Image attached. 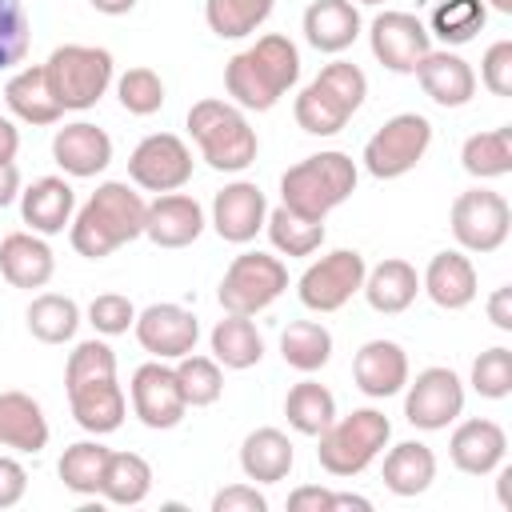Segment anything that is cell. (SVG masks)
<instances>
[{"mask_svg":"<svg viewBox=\"0 0 512 512\" xmlns=\"http://www.w3.org/2000/svg\"><path fill=\"white\" fill-rule=\"evenodd\" d=\"M64 388H68L72 416L84 432L108 436L124 424L128 400H124V388L116 384V352L104 340H80L68 352Z\"/></svg>","mask_w":512,"mask_h":512,"instance_id":"obj_1","label":"cell"},{"mask_svg":"<svg viewBox=\"0 0 512 512\" xmlns=\"http://www.w3.org/2000/svg\"><path fill=\"white\" fill-rule=\"evenodd\" d=\"M296 80H300V48L280 32L260 36L256 44H248L244 52H236L224 64V88H228L232 104L244 112L276 108V100Z\"/></svg>","mask_w":512,"mask_h":512,"instance_id":"obj_2","label":"cell"},{"mask_svg":"<svg viewBox=\"0 0 512 512\" xmlns=\"http://www.w3.org/2000/svg\"><path fill=\"white\" fill-rule=\"evenodd\" d=\"M144 208L148 200L136 188H128L124 180H104L72 216L68 240L84 260H104L144 236Z\"/></svg>","mask_w":512,"mask_h":512,"instance_id":"obj_3","label":"cell"},{"mask_svg":"<svg viewBox=\"0 0 512 512\" xmlns=\"http://www.w3.org/2000/svg\"><path fill=\"white\" fill-rule=\"evenodd\" d=\"M352 192H356V164L336 148L304 156L280 176V204L304 220H324Z\"/></svg>","mask_w":512,"mask_h":512,"instance_id":"obj_4","label":"cell"},{"mask_svg":"<svg viewBox=\"0 0 512 512\" xmlns=\"http://www.w3.org/2000/svg\"><path fill=\"white\" fill-rule=\"evenodd\" d=\"M368 96V76L352 60H332L296 96L292 116L308 136H336Z\"/></svg>","mask_w":512,"mask_h":512,"instance_id":"obj_5","label":"cell"},{"mask_svg":"<svg viewBox=\"0 0 512 512\" xmlns=\"http://www.w3.org/2000/svg\"><path fill=\"white\" fill-rule=\"evenodd\" d=\"M188 132H192L200 156L216 172H244L260 152L256 128L248 124L244 108H236L232 100H216V96L196 100L188 108Z\"/></svg>","mask_w":512,"mask_h":512,"instance_id":"obj_6","label":"cell"},{"mask_svg":"<svg viewBox=\"0 0 512 512\" xmlns=\"http://www.w3.org/2000/svg\"><path fill=\"white\" fill-rule=\"evenodd\" d=\"M48 92L64 112H88L116 80V60L108 48L96 44H60L44 60Z\"/></svg>","mask_w":512,"mask_h":512,"instance_id":"obj_7","label":"cell"},{"mask_svg":"<svg viewBox=\"0 0 512 512\" xmlns=\"http://www.w3.org/2000/svg\"><path fill=\"white\" fill-rule=\"evenodd\" d=\"M388 436H392V420H388L380 408H356V412H348V416H336V420L316 436V440H320L316 460H320V468H324L328 476L348 480V476H360V472L384 452Z\"/></svg>","mask_w":512,"mask_h":512,"instance_id":"obj_8","label":"cell"},{"mask_svg":"<svg viewBox=\"0 0 512 512\" xmlns=\"http://www.w3.org/2000/svg\"><path fill=\"white\" fill-rule=\"evenodd\" d=\"M288 292V268L280 256L268 252H240L220 280V308L232 316H256L264 308H272L280 296Z\"/></svg>","mask_w":512,"mask_h":512,"instance_id":"obj_9","label":"cell"},{"mask_svg":"<svg viewBox=\"0 0 512 512\" xmlns=\"http://www.w3.org/2000/svg\"><path fill=\"white\" fill-rule=\"evenodd\" d=\"M428 144H432V124H428V116H420V112H400V116L384 120V128H376V132L368 136L360 160H364L368 176H376V180H400V176H408V172L424 160Z\"/></svg>","mask_w":512,"mask_h":512,"instance_id":"obj_10","label":"cell"},{"mask_svg":"<svg viewBox=\"0 0 512 512\" xmlns=\"http://www.w3.org/2000/svg\"><path fill=\"white\" fill-rule=\"evenodd\" d=\"M448 224H452V236H456L460 252L488 256V252L504 248V240L512 232V208L492 188H468L452 200Z\"/></svg>","mask_w":512,"mask_h":512,"instance_id":"obj_11","label":"cell"},{"mask_svg":"<svg viewBox=\"0 0 512 512\" xmlns=\"http://www.w3.org/2000/svg\"><path fill=\"white\" fill-rule=\"evenodd\" d=\"M364 272L368 264L356 248H336L304 268V276L296 280V296L308 312H340L360 292Z\"/></svg>","mask_w":512,"mask_h":512,"instance_id":"obj_12","label":"cell"},{"mask_svg":"<svg viewBox=\"0 0 512 512\" xmlns=\"http://www.w3.org/2000/svg\"><path fill=\"white\" fill-rule=\"evenodd\" d=\"M404 388V420L420 432H440L464 412V380L444 364L416 372V380H408Z\"/></svg>","mask_w":512,"mask_h":512,"instance_id":"obj_13","label":"cell"},{"mask_svg":"<svg viewBox=\"0 0 512 512\" xmlns=\"http://www.w3.org/2000/svg\"><path fill=\"white\" fill-rule=\"evenodd\" d=\"M192 148L176 132H152L144 136L128 156V176L144 192H180L192 180Z\"/></svg>","mask_w":512,"mask_h":512,"instance_id":"obj_14","label":"cell"},{"mask_svg":"<svg viewBox=\"0 0 512 512\" xmlns=\"http://www.w3.org/2000/svg\"><path fill=\"white\" fill-rule=\"evenodd\" d=\"M128 396H132V412L144 428L152 432H168L184 420L188 404H184V392H180V380H176V368H168L164 360H148L132 372V384H128Z\"/></svg>","mask_w":512,"mask_h":512,"instance_id":"obj_15","label":"cell"},{"mask_svg":"<svg viewBox=\"0 0 512 512\" xmlns=\"http://www.w3.org/2000/svg\"><path fill=\"white\" fill-rule=\"evenodd\" d=\"M368 44H372V56L400 76H412L416 64L432 52V36L424 20L412 12H380L368 28Z\"/></svg>","mask_w":512,"mask_h":512,"instance_id":"obj_16","label":"cell"},{"mask_svg":"<svg viewBox=\"0 0 512 512\" xmlns=\"http://www.w3.org/2000/svg\"><path fill=\"white\" fill-rule=\"evenodd\" d=\"M132 332H136L140 348L152 352V360H180V356L196 352L200 320L184 304H168L164 300V304H148L144 312H136Z\"/></svg>","mask_w":512,"mask_h":512,"instance_id":"obj_17","label":"cell"},{"mask_svg":"<svg viewBox=\"0 0 512 512\" xmlns=\"http://www.w3.org/2000/svg\"><path fill=\"white\" fill-rule=\"evenodd\" d=\"M268 220V200L260 184L252 180H232L212 196V228L228 244H248Z\"/></svg>","mask_w":512,"mask_h":512,"instance_id":"obj_18","label":"cell"},{"mask_svg":"<svg viewBox=\"0 0 512 512\" xmlns=\"http://www.w3.org/2000/svg\"><path fill=\"white\" fill-rule=\"evenodd\" d=\"M204 232V208L188 192H160L144 208V236L156 248H188Z\"/></svg>","mask_w":512,"mask_h":512,"instance_id":"obj_19","label":"cell"},{"mask_svg":"<svg viewBox=\"0 0 512 512\" xmlns=\"http://www.w3.org/2000/svg\"><path fill=\"white\" fill-rule=\"evenodd\" d=\"M52 160L60 164V172L88 180L100 176L112 164V136L88 120H72L64 128H56L52 136Z\"/></svg>","mask_w":512,"mask_h":512,"instance_id":"obj_20","label":"cell"},{"mask_svg":"<svg viewBox=\"0 0 512 512\" xmlns=\"http://www.w3.org/2000/svg\"><path fill=\"white\" fill-rule=\"evenodd\" d=\"M448 456L464 476H492L508 456V432L496 420L472 416V420L456 424V432L448 440Z\"/></svg>","mask_w":512,"mask_h":512,"instance_id":"obj_21","label":"cell"},{"mask_svg":"<svg viewBox=\"0 0 512 512\" xmlns=\"http://www.w3.org/2000/svg\"><path fill=\"white\" fill-rule=\"evenodd\" d=\"M424 88V96L440 108H464L472 96H476V72L472 64L460 56V52H448V48H432L416 72H412Z\"/></svg>","mask_w":512,"mask_h":512,"instance_id":"obj_22","label":"cell"},{"mask_svg":"<svg viewBox=\"0 0 512 512\" xmlns=\"http://www.w3.org/2000/svg\"><path fill=\"white\" fill-rule=\"evenodd\" d=\"M352 380L364 396L388 400L408 384V352L396 340H368L352 356Z\"/></svg>","mask_w":512,"mask_h":512,"instance_id":"obj_23","label":"cell"},{"mask_svg":"<svg viewBox=\"0 0 512 512\" xmlns=\"http://www.w3.org/2000/svg\"><path fill=\"white\" fill-rule=\"evenodd\" d=\"M76 192L64 176H40L28 188H20V216L36 236H56L72 224Z\"/></svg>","mask_w":512,"mask_h":512,"instance_id":"obj_24","label":"cell"},{"mask_svg":"<svg viewBox=\"0 0 512 512\" xmlns=\"http://www.w3.org/2000/svg\"><path fill=\"white\" fill-rule=\"evenodd\" d=\"M476 268L464 252L448 248V252H436L420 276V292H428V300L444 312H460L476 300Z\"/></svg>","mask_w":512,"mask_h":512,"instance_id":"obj_25","label":"cell"},{"mask_svg":"<svg viewBox=\"0 0 512 512\" xmlns=\"http://www.w3.org/2000/svg\"><path fill=\"white\" fill-rule=\"evenodd\" d=\"M56 272V256L44 236L36 232H8L0 240V276L12 288H44Z\"/></svg>","mask_w":512,"mask_h":512,"instance_id":"obj_26","label":"cell"},{"mask_svg":"<svg viewBox=\"0 0 512 512\" xmlns=\"http://www.w3.org/2000/svg\"><path fill=\"white\" fill-rule=\"evenodd\" d=\"M360 36V8L352 0H312L304 8V40L316 52H344Z\"/></svg>","mask_w":512,"mask_h":512,"instance_id":"obj_27","label":"cell"},{"mask_svg":"<svg viewBox=\"0 0 512 512\" xmlns=\"http://www.w3.org/2000/svg\"><path fill=\"white\" fill-rule=\"evenodd\" d=\"M4 104L20 124H32V128H48V124H56L64 116V108L48 92L44 64H28V68L12 72L8 84H4Z\"/></svg>","mask_w":512,"mask_h":512,"instance_id":"obj_28","label":"cell"},{"mask_svg":"<svg viewBox=\"0 0 512 512\" xmlns=\"http://www.w3.org/2000/svg\"><path fill=\"white\" fill-rule=\"evenodd\" d=\"M0 448L16 452H44L48 448V420L44 408L28 392H0Z\"/></svg>","mask_w":512,"mask_h":512,"instance_id":"obj_29","label":"cell"},{"mask_svg":"<svg viewBox=\"0 0 512 512\" xmlns=\"http://www.w3.org/2000/svg\"><path fill=\"white\" fill-rule=\"evenodd\" d=\"M296 464V448L280 428H256L240 444V472L252 484H280Z\"/></svg>","mask_w":512,"mask_h":512,"instance_id":"obj_30","label":"cell"},{"mask_svg":"<svg viewBox=\"0 0 512 512\" xmlns=\"http://www.w3.org/2000/svg\"><path fill=\"white\" fill-rule=\"evenodd\" d=\"M364 300L372 304V312H384V316H396L404 308H412L416 292H420V276L408 260L392 256V260H380L376 268L364 272V284H360Z\"/></svg>","mask_w":512,"mask_h":512,"instance_id":"obj_31","label":"cell"},{"mask_svg":"<svg viewBox=\"0 0 512 512\" xmlns=\"http://www.w3.org/2000/svg\"><path fill=\"white\" fill-rule=\"evenodd\" d=\"M436 480V452L420 440H404L384 456V488L392 496H420Z\"/></svg>","mask_w":512,"mask_h":512,"instance_id":"obj_32","label":"cell"},{"mask_svg":"<svg viewBox=\"0 0 512 512\" xmlns=\"http://www.w3.org/2000/svg\"><path fill=\"white\" fill-rule=\"evenodd\" d=\"M208 344H212V360L232 368V372H244V368L260 364V356H264V336L256 332L252 316L224 312V320H216Z\"/></svg>","mask_w":512,"mask_h":512,"instance_id":"obj_33","label":"cell"},{"mask_svg":"<svg viewBox=\"0 0 512 512\" xmlns=\"http://www.w3.org/2000/svg\"><path fill=\"white\" fill-rule=\"evenodd\" d=\"M148 492H152V464L140 452H112L100 496L116 508H136L148 500Z\"/></svg>","mask_w":512,"mask_h":512,"instance_id":"obj_34","label":"cell"},{"mask_svg":"<svg viewBox=\"0 0 512 512\" xmlns=\"http://www.w3.org/2000/svg\"><path fill=\"white\" fill-rule=\"evenodd\" d=\"M280 356L288 368L312 376L332 360V332L320 320H292L280 332Z\"/></svg>","mask_w":512,"mask_h":512,"instance_id":"obj_35","label":"cell"},{"mask_svg":"<svg viewBox=\"0 0 512 512\" xmlns=\"http://www.w3.org/2000/svg\"><path fill=\"white\" fill-rule=\"evenodd\" d=\"M284 416L288 428L300 436H320L332 420H336V396L320 384V380H300L288 388L284 396Z\"/></svg>","mask_w":512,"mask_h":512,"instance_id":"obj_36","label":"cell"},{"mask_svg":"<svg viewBox=\"0 0 512 512\" xmlns=\"http://www.w3.org/2000/svg\"><path fill=\"white\" fill-rule=\"evenodd\" d=\"M460 164L468 176L476 180H500L512 172V128H488V132H472L460 148Z\"/></svg>","mask_w":512,"mask_h":512,"instance_id":"obj_37","label":"cell"},{"mask_svg":"<svg viewBox=\"0 0 512 512\" xmlns=\"http://www.w3.org/2000/svg\"><path fill=\"white\" fill-rule=\"evenodd\" d=\"M24 320L40 344H68L80 328V304L72 296H60V292H40L28 304Z\"/></svg>","mask_w":512,"mask_h":512,"instance_id":"obj_38","label":"cell"},{"mask_svg":"<svg viewBox=\"0 0 512 512\" xmlns=\"http://www.w3.org/2000/svg\"><path fill=\"white\" fill-rule=\"evenodd\" d=\"M484 24H488V4L484 0H440L424 28L444 48H460V44L476 40V32H484Z\"/></svg>","mask_w":512,"mask_h":512,"instance_id":"obj_39","label":"cell"},{"mask_svg":"<svg viewBox=\"0 0 512 512\" xmlns=\"http://www.w3.org/2000/svg\"><path fill=\"white\" fill-rule=\"evenodd\" d=\"M108 456H112V448H104L100 440H76V444L64 448L56 472H60V480H64L68 492H76V496H100Z\"/></svg>","mask_w":512,"mask_h":512,"instance_id":"obj_40","label":"cell"},{"mask_svg":"<svg viewBox=\"0 0 512 512\" xmlns=\"http://www.w3.org/2000/svg\"><path fill=\"white\" fill-rule=\"evenodd\" d=\"M264 228H268V240L280 256H312L324 244V220H304L284 204L268 212Z\"/></svg>","mask_w":512,"mask_h":512,"instance_id":"obj_41","label":"cell"},{"mask_svg":"<svg viewBox=\"0 0 512 512\" xmlns=\"http://www.w3.org/2000/svg\"><path fill=\"white\" fill-rule=\"evenodd\" d=\"M276 0H204V20L220 40L252 36L268 16Z\"/></svg>","mask_w":512,"mask_h":512,"instance_id":"obj_42","label":"cell"},{"mask_svg":"<svg viewBox=\"0 0 512 512\" xmlns=\"http://www.w3.org/2000/svg\"><path fill=\"white\" fill-rule=\"evenodd\" d=\"M176 380H180V392H184L188 408H208L224 392V372L212 356H196V352L180 356L176 360Z\"/></svg>","mask_w":512,"mask_h":512,"instance_id":"obj_43","label":"cell"},{"mask_svg":"<svg viewBox=\"0 0 512 512\" xmlns=\"http://www.w3.org/2000/svg\"><path fill=\"white\" fill-rule=\"evenodd\" d=\"M116 96H120L124 112H132V116H152V112L164 108V80H160L156 68L136 64V68H128V72L116 80Z\"/></svg>","mask_w":512,"mask_h":512,"instance_id":"obj_44","label":"cell"},{"mask_svg":"<svg viewBox=\"0 0 512 512\" xmlns=\"http://www.w3.org/2000/svg\"><path fill=\"white\" fill-rule=\"evenodd\" d=\"M472 392L484 396V400H504L512 396V348L496 344V348H484L476 360H472Z\"/></svg>","mask_w":512,"mask_h":512,"instance_id":"obj_45","label":"cell"},{"mask_svg":"<svg viewBox=\"0 0 512 512\" xmlns=\"http://www.w3.org/2000/svg\"><path fill=\"white\" fill-rule=\"evenodd\" d=\"M32 44V28H28V12L20 0H0V72L16 68L28 56Z\"/></svg>","mask_w":512,"mask_h":512,"instance_id":"obj_46","label":"cell"},{"mask_svg":"<svg viewBox=\"0 0 512 512\" xmlns=\"http://www.w3.org/2000/svg\"><path fill=\"white\" fill-rule=\"evenodd\" d=\"M88 324L100 332V336H120L136 324V308L128 296L120 292H100L92 304H88Z\"/></svg>","mask_w":512,"mask_h":512,"instance_id":"obj_47","label":"cell"},{"mask_svg":"<svg viewBox=\"0 0 512 512\" xmlns=\"http://www.w3.org/2000/svg\"><path fill=\"white\" fill-rule=\"evenodd\" d=\"M480 84L492 96H512V40L488 44V52L480 60Z\"/></svg>","mask_w":512,"mask_h":512,"instance_id":"obj_48","label":"cell"},{"mask_svg":"<svg viewBox=\"0 0 512 512\" xmlns=\"http://www.w3.org/2000/svg\"><path fill=\"white\" fill-rule=\"evenodd\" d=\"M212 512H268V496L256 484H228L212 496Z\"/></svg>","mask_w":512,"mask_h":512,"instance_id":"obj_49","label":"cell"},{"mask_svg":"<svg viewBox=\"0 0 512 512\" xmlns=\"http://www.w3.org/2000/svg\"><path fill=\"white\" fill-rule=\"evenodd\" d=\"M28 492V472L20 460L0 456V508H16Z\"/></svg>","mask_w":512,"mask_h":512,"instance_id":"obj_50","label":"cell"},{"mask_svg":"<svg viewBox=\"0 0 512 512\" xmlns=\"http://www.w3.org/2000/svg\"><path fill=\"white\" fill-rule=\"evenodd\" d=\"M288 512H332V488L304 484L288 496Z\"/></svg>","mask_w":512,"mask_h":512,"instance_id":"obj_51","label":"cell"},{"mask_svg":"<svg viewBox=\"0 0 512 512\" xmlns=\"http://www.w3.org/2000/svg\"><path fill=\"white\" fill-rule=\"evenodd\" d=\"M488 320H492L500 332H512V284H500V288L488 296Z\"/></svg>","mask_w":512,"mask_h":512,"instance_id":"obj_52","label":"cell"},{"mask_svg":"<svg viewBox=\"0 0 512 512\" xmlns=\"http://www.w3.org/2000/svg\"><path fill=\"white\" fill-rule=\"evenodd\" d=\"M12 200H20V168H16V160L0 164V208H8Z\"/></svg>","mask_w":512,"mask_h":512,"instance_id":"obj_53","label":"cell"},{"mask_svg":"<svg viewBox=\"0 0 512 512\" xmlns=\"http://www.w3.org/2000/svg\"><path fill=\"white\" fill-rule=\"evenodd\" d=\"M16 152H20V128L8 116H0V164L16 160Z\"/></svg>","mask_w":512,"mask_h":512,"instance_id":"obj_54","label":"cell"},{"mask_svg":"<svg viewBox=\"0 0 512 512\" xmlns=\"http://www.w3.org/2000/svg\"><path fill=\"white\" fill-rule=\"evenodd\" d=\"M340 508L372 512V500H368V496H352V492H332V512H340Z\"/></svg>","mask_w":512,"mask_h":512,"instance_id":"obj_55","label":"cell"},{"mask_svg":"<svg viewBox=\"0 0 512 512\" xmlns=\"http://www.w3.org/2000/svg\"><path fill=\"white\" fill-rule=\"evenodd\" d=\"M96 12H104V16H124V12H132L140 0H88Z\"/></svg>","mask_w":512,"mask_h":512,"instance_id":"obj_56","label":"cell"},{"mask_svg":"<svg viewBox=\"0 0 512 512\" xmlns=\"http://www.w3.org/2000/svg\"><path fill=\"white\" fill-rule=\"evenodd\" d=\"M488 8H496V12H504V16H512V0H484Z\"/></svg>","mask_w":512,"mask_h":512,"instance_id":"obj_57","label":"cell"},{"mask_svg":"<svg viewBox=\"0 0 512 512\" xmlns=\"http://www.w3.org/2000/svg\"><path fill=\"white\" fill-rule=\"evenodd\" d=\"M356 4H384V0H356Z\"/></svg>","mask_w":512,"mask_h":512,"instance_id":"obj_58","label":"cell"}]
</instances>
